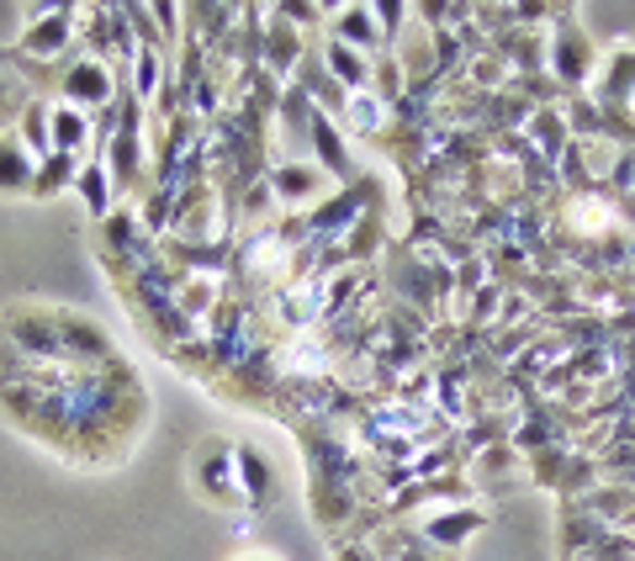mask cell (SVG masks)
<instances>
[{"label":"cell","mask_w":635,"mask_h":561,"mask_svg":"<svg viewBox=\"0 0 635 561\" xmlns=\"http://www.w3.org/2000/svg\"><path fill=\"white\" fill-rule=\"evenodd\" d=\"M345 48H376L382 42V27H376V11L371 5H345L339 11V38Z\"/></svg>","instance_id":"obj_1"},{"label":"cell","mask_w":635,"mask_h":561,"mask_svg":"<svg viewBox=\"0 0 635 561\" xmlns=\"http://www.w3.org/2000/svg\"><path fill=\"white\" fill-rule=\"evenodd\" d=\"M107 90H112V75H107V64H96V59H90V64H79L75 75L64 80V96H70V101L85 96L90 107H96V101H107Z\"/></svg>","instance_id":"obj_3"},{"label":"cell","mask_w":635,"mask_h":561,"mask_svg":"<svg viewBox=\"0 0 635 561\" xmlns=\"http://www.w3.org/2000/svg\"><path fill=\"white\" fill-rule=\"evenodd\" d=\"M328 59H334V70H339L345 85H365V53L345 48V42H328Z\"/></svg>","instance_id":"obj_4"},{"label":"cell","mask_w":635,"mask_h":561,"mask_svg":"<svg viewBox=\"0 0 635 561\" xmlns=\"http://www.w3.org/2000/svg\"><path fill=\"white\" fill-rule=\"evenodd\" d=\"M33 154L22 149V138H5L0 144V197H11V191H22V186H33Z\"/></svg>","instance_id":"obj_2"}]
</instances>
